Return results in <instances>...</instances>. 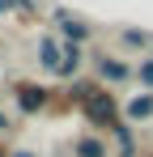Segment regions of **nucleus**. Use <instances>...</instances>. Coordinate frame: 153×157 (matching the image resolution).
I'll return each mask as SVG.
<instances>
[{
	"instance_id": "0eeeda50",
	"label": "nucleus",
	"mask_w": 153,
	"mask_h": 157,
	"mask_svg": "<svg viewBox=\"0 0 153 157\" xmlns=\"http://www.w3.org/2000/svg\"><path fill=\"white\" fill-rule=\"evenodd\" d=\"M102 77H111V81H124V77H128V68H124V64H115V59H102Z\"/></svg>"
},
{
	"instance_id": "f03ea898",
	"label": "nucleus",
	"mask_w": 153,
	"mask_h": 157,
	"mask_svg": "<svg viewBox=\"0 0 153 157\" xmlns=\"http://www.w3.org/2000/svg\"><path fill=\"white\" fill-rule=\"evenodd\" d=\"M43 98H47V89L26 85V89H22V110H38V106H43Z\"/></svg>"
},
{
	"instance_id": "20e7f679",
	"label": "nucleus",
	"mask_w": 153,
	"mask_h": 157,
	"mask_svg": "<svg viewBox=\"0 0 153 157\" xmlns=\"http://www.w3.org/2000/svg\"><path fill=\"white\" fill-rule=\"evenodd\" d=\"M76 64H81V51H76V47H68V51H64V59H60V68H55V72H64V77H73V72H76Z\"/></svg>"
},
{
	"instance_id": "f257e3e1",
	"label": "nucleus",
	"mask_w": 153,
	"mask_h": 157,
	"mask_svg": "<svg viewBox=\"0 0 153 157\" xmlns=\"http://www.w3.org/2000/svg\"><path fill=\"white\" fill-rule=\"evenodd\" d=\"M85 110H89V119H94V123L119 128V123H115V102H111L106 94H94V89H89V94H85Z\"/></svg>"
},
{
	"instance_id": "423d86ee",
	"label": "nucleus",
	"mask_w": 153,
	"mask_h": 157,
	"mask_svg": "<svg viewBox=\"0 0 153 157\" xmlns=\"http://www.w3.org/2000/svg\"><path fill=\"white\" fill-rule=\"evenodd\" d=\"M76 157H106V149H102L98 140H81L76 144Z\"/></svg>"
},
{
	"instance_id": "39448f33",
	"label": "nucleus",
	"mask_w": 153,
	"mask_h": 157,
	"mask_svg": "<svg viewBox=\"0 0 153 157\" xmlns=\"http://www.w3.org/2000/svg\"><path fill=\"white\" fill-rule=\"evenodd\" d=\"M38 51H43V64H47V68H60V59H64V55L55 51V43H51V38H43V47H38Z\"/></svg>"
},
{
	"instance_id": "6e6552de",
	"label": "nucleus",
	"mask_w": 153,
	"mask_h": 157,
	"mask_svg": "<svg viewBox=\"0 0 153 157\" xmlns=\"http://www.w3.org/2000/svg\"><path fill=\"white\" fill-rule=\"evenodd\" d=\"M60 30H64L68 38H85V26H81V21H73V17H60Z\"/></svg>"
},
{
	"instance_id": "9d476101",
	"label": "nucleus",
	"mask_w": 153,
	"mask_h": 157,
	"mask_svg": "<svg viewBox=\"0 0 153 157\" xmlns=\"http://www.w3.org/2000/svg\"><path fill=\"white\" fill-rule=\"evenodd\" d=\"M13 157H34V153H13Z\"/></svg>"
},
{
	"instance_id": "7ed1b4c3",
	"label": "nucleus",
	"mask_w": 153,
	"mask_h": 157,
	"mask_svg": "<svg viewBox=\"0 0 153 157\" xmlns=\"http://www.w3.org/2000/svg\"><path fill=\"white\" fill-rule=\"evenodd\" d=\"M128 115H132V119H149V115H153V94H145V98H132Z\"/></svg>"
},
{
	"instance_id": "1a4fd4ad",
	"label": "nucleus",
	"mask_w": 153,
	"mask_h": 157,
	"mask_svg": "<svg viewBox=\"0 0 153 157\" xmlns=\"http://www.w3.org/2000/svg\"><path fill=\"white\" fill-rule=\"evenodd\" d=\"M140 81H145V85H153V64H145V68H140Z\"/></svg>"
}]
</instances>
